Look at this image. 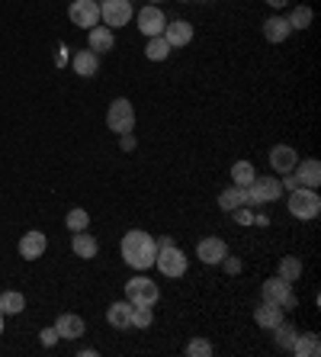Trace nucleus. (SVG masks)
<instances>
[{"label":"nucleus","mask_w":321,"mask_h":357,"mask_svg":"<svg viewBox=\"0 0 321 357\" xmlns=\"http://www.w3.org/2000/svg\"><path fill=\"white\" fill-rule=\"evenodd\" d=\"M123 261L132 271H148L155 267V258H157V241L151 238L148 232H141V229H132V232L123 235Z\"/></svg>","instance_id":"f257e3e1"},{"label":"nucleus","mask_w":321,"mask_h":357,"mask_svg":"<svg viewBox=\"0 0 321 357\" xmlns=\"http://www.w3.org/2000/svg\"><path fill=\"white\" fill-rule=\"evenodd\" d=\"M286 206H289V216L292 219L308 222V219H318L321 197H318V190H312V187H296V190H289Z\"/></svg>","instance_id":"f03ea898"},{"label":"nucleus","mask_w":321,"mask_h":357,"mask_svg":"<svg viewBox=\"0 0 321 357\" xmlns=\"http://www.w3.org/2000/svg\"><path fill=\"white\" fill-rule=\"evenodd\" d=\"M125 299L132 306H155L157 299H161V287L151 277H132V280L125 283Z\"/></svg>","instance_id":"7ed1b4c3"},{"label":"nucleus","mask_w":321,"mask_h":357,"mask_svg":"<svg viewBox=\"0 0 321 357\" xmlns=\"http://www.w3.org/2000/svg\"><path fill=\"white\" fill-rule=\"evenodd\" d=\"M107 126L113 129L116 135L132 132V129H135V107L125 97L113 100V103H109V109H107Z\"/></svg>","instance_id":"20e7f679"},{"label":"nucleus","mask_w":321,"mask_h":357,"mask_svg":"<svg viewBox=\"0 0 321 357\" xmlns=\"http://www.w3.org/2000/svg\"><path fill=\"white\" fill-rule=\"evenodd\" d=\"M260 296H264L267 303H276L283 312L299 306L296 293H292V283H286L283 277H270V280H264V287H260Z\"/></svg>","instance_id":"39448f33"},{"label":"nucleus","mask_w":321,"mask_h":357,"mask_svg":"<svg viewBox=\"0 0 321 357\" xmlns=\"http://www.w3.org/2000/svg\"><path fill=\"white\" fill-rule=\"evenodd\" d=\"M135 17L132 0H100V23L109 29H119Z\"/></svg>","instance_id":"423d86ee"},{"label":"nucleus","mask_w":321,"mask_h":357,"mask_svg":"<svg viewBox=\"0 0 321 357\" xmlns=\"http://www.w3.org/2000/svg\"><path fill=\"white\" fill-rule=\"evenodd\" d=\"M155 267L164 277H183L187 274V267H189V261H187V255H183L177 245H164V248H157Z\"/></svg>","instance_id":"0eeeda50"},{"label":"nucleus","mask_w":321,"mask_h":357,"mask_svg":"<svg viewBox=\"0 0 321 357\" xmlns=\"http://www.w3.org/2000/svg\"><path fill=\"white\" fill-rule=\"evenodd\" d=\"M247 193H251V206H260V203H276V199L283 197V183L276 181V177H254V181H251V187H247Z\"/></svg>","instance_id":"6e6552de"},{"label":"nucleus","mask_w":321,"mask_h":357,"mask_svg":"<svg viewBox=\"0 0 321 357\" xmlns=\"http://www.w3.org/2000/svg\"><path fill=\"white\" fill-rule=\"evenodd\" d=\"M135 23H139L141 36H161L164 33V26H167V17H164V10L157 7V3H145V7L135 13Z\"/></svg>","instance_id":"1a4fd4ad"},{"label":"nucleus","mask_w":321,"mask_h":357,"mask_svg":"<svg viewBox=\"0 0 321 357\" xmlns=\"http://www.w3.org/2000/svg\"><path fill=\"white\" fill-rule=\"evenodd\" d=\"M68 17H71L75 26H81V29H93L100 23V3L97 0H71Z\"/></svg>","instance_id":"9d476101"},{"label":"nucleus","mask_w":321,"mask_h":357,"mask_svg":"<svg viewBox=\"0 0 321 357\" xmlns=\"http://www.w3.org/2000/svg\"><path fill=\"white\" fill-rule=\"evenodd\" d=\"M225 255H228V245H225L222 238H215V235L196 241V258L203 261V264H222Z\"/></svg>","instance_id":"9b49d317"},{"label":"nucleus","mask_w":321,"mask_h":357,"mask_svg":"<svg viewBox=\"0 0 321 357\" xmlns=\"http://www.w3.org/2000/svg\"><path fill=\"white\" fill-rule=\"evenodd\" d=\"M45 248H49V238H45V232H39V229H33V232H26L23 238H19V258L23 261L42 258Z\"/></svg>","instance_id":"f8f14e48"},{"label":"nucleus","mask_w":321,"mask_h":357,"mask_svg":"<svg viewBox=\"0 0 321 357\" xmlns=\"http://www.w3.org/2000/svg\"><path fill=\"white\" fill-rule=\"evenodd\" d=\"M296 165H299V155L292 145H273L270 149V167L276 174H292Z\"/></svg>","instance_id":"ddd939ff"},{"label":"nucleus","mask_w":321,"mask_h":357,"mask_svg":"<svg viewBox=\"0 0 321 357\" xmlns=\"http://www.w3.org/2000/svg\"><path fill=\"white\" fill-rule=\"evenodd\" d=\"M167 39V45L171 49H180V45H189L193 42V26L187 23V20H167L164 33H161Z\"/></svg>","instance_id":"4468645a"},{"label":"nucleus","mask_w":321,"mask_h":357,"mask_svg":"<svg viewBox=\"0 0 321 357\" xmlns=\"http://www.w3.org/2000/svg\"><path fill=\"white\" fill-rule=\"evenodd\" d=\"M296 181H299V187H312V190H318L321 187V165H318V158H305V161H299L296 167Z\"/></svg>","instance_id":"2eb2a0df"},{"label":"nucleus","mask_w":321,"mask_h":357,"mask_svg":"<svg viewBox=\"0 0 321 357\" xmlns=\"http://www.w3.org/2000/svg\"><path fill=\"white\" fill-rule=\"evenodd\" d=\"M84 319L81 316H75V312H65V316H58V322H55V332H58V338H65V341H77L84 335Z\"/></svg>","instance_id":"dca6fc26"},{"label":"nucleus","mask_w":321,"mask_h":357,"mask_svg":"<svg viewBox=\"0 0 321 357\" xmlns=\"http://www.w3.org/2000/svg\"><path fill=\"white\" fill-rule=\"evenodd\" d=\"M87 42H91V52H97V55H103V52H113L116 45V36L109 26H93V29H87Z\"/></svg>","instance_id":"f3484780"},{"label":"nucleus","mask_w":321,"mask_h":357,"mask_svg":"<svg viewBox=\"0 0 321 357\" xmlns=\"http://www.w3.org/2000/svg\"><path fill=\"white\" fill-rule=\"evenodd\" d=\"M289 33H292V29H289V20L280 17V13H273V17L264 20V36H267V42H273V45L286 42Z\"/></svg>","instance_id":"a211bd4d"},{"label":"nucleus","mask_w":321,"mask_h":357,"mask_svg":"<svg viewBox=\"0 0 321 357\" xmlns=\"http://www.w3.org/2000/svg\"><path fill=\"white\" fill-rule=\"evenodd\" d=\"M219 206H222L225 213H235L238 206H251V193H247V187H228V190L219 193Z\"/></svg>","instance_id":"6ab92c4d"},{"label":"nucleus","mask_w":321,"mask_h":357,"mask_svg":"<svg viewBox=\"0 0 321 357\" xmlns=\"http://www.w3.org/2000/svg\"><path fill=\"white\" fill-rule=\"evenodd\" d=\"M71 68H75V75L77 77H97L100 71V55L97 52H77L75 59H71Z\"/></svg>","instance_id":"aec40b11"},{"label":"nucleus","mask_w":321,"mask_h":357,"mask_svg":"<svg viewBox=\"0 0 321 357\" xmlns=\"http://www.w3.org/2000/svg\"><path fill=\"white\" fill-rule=\"evenodd\" d=\"M254 322L260 325V328H267V332H270V328H276V325L283 322V309L276 306V303H260V306L254 309Z\"/></svg>","instance_id":"412c9836"},{"label":"nucleus","mask_w":321,"mask_h":357,"mask_svg":"<svg viewBox=\"0 0 321 357\" xmlns=\"http://www.w3.org/2000/svg\"><path fill=\"white\" fill-rule=\"evenodd\" d=\"M107 322L113 328H129V322H132V303L129 299H116L113 306L107 309Z\"/></svg>","instance_id":"4be33fe9"},{"label":"nucleus","mask_w":321,"mask_h":357,"mask_svg":"<svg viewBox=\"0 0 321 357\" xmlns=\"http://www.w3.org/2000/svg\"><path fill=\"white\" fill-rule=\"evenodd\" d=\"M71 248H75L77 258L91 261V258H97L100 245H97V238H93V235L87 232V229H84V232H75V238H71Z\"/></svg>","instance_id":"5701e85b"},{"label":"nucleus","mask_w":321,"mask_h":357,"mask_svg":"<svg viewBox=\"0 0 321 357\" xmlns=\"http://www.w3.org/2000/svg\"><path fill=\"white\" fill-rule=\"evenodd\" d=\"M292 354H296V357H318V354H321L318 335H315V332L296 335V341H292Z\"/></svg>","instance_id":"b1692460"},{"label":"nucleus","mask_w":321,"mask_h":357,"mask_svg":"<svg viewBox=\"0 0 321 357\" xmlns=\"http://www.w3.org/2000/svg\"><path fill=\"white\" fill-rule=\"evenodd\" d=\"M26 309V296L17 290H7V293H0V312L3 316H19Z\"/></svg>","instance_id":"393cba45"},{"label":"nucleus","mask_w":321,"mask_h":357,"mask_svg":"<svg viewBox=\"0 0 321 357\" xmlns=\"http://www.w3.org/2000/svg\"><path fill=\"white\" fill-rule=\"evenodd\" d=\"M273 332V341H276V348H283V351H292V341H296V335H299V328L296 325H289L286 319H283L276 328H270Z\"/></svg>","instance_id":"a878e982"},{"label":"nucleus","mask_w":321,"mask_h":357,"mask_svg":"<svg viewBox=\"0 0 321 357\" xmlns=\"http://www.w3.org/2000/svg\"><path fill=\"white\" fill-rule=\"evenodd\" d=\"M171 45H167L164 36H151L148 45H145V55H148V61H167L171 59Z\"/></svg>","instance_id":"bb28decb"},{"label":"nucleus","mask_w":321,"mask_h":357,"mask_svg":"<svg viewBox=\"0 0 321 357\" xmlns=\"http://www.w3.org/2000/svg\"><path fill=\"white\" fill-rule=\"evenodd\" d=\"M254 177H257V171L251 161H235V165H231V181H235V187H251Z\"/></svg>","instance_id":"cd10ccee"},{"label":"nucleus","mask_w":321,"mask_h":357,"mask_svg":"<svg viewBox=\"0 0 321 357\" xmlns=\"http://www.w3.org/2000/svg\"><path fill=\"white\" fill-rule=\"evenodd\" d=\"M276 277H283L286 283H296L299 277H302V261L292 258V255H289V258H283L280 267H276Z\"/></svg>","instance_id":"c85d7f7f"},{"label":"nucleus","mask_w":321,"mask_h":357,"mask_svg":"<svg viewBox=\"0 0 321 357\" xmlns=\"http://www.w3.org/2000/svg\"><path fill=\"white\" fill-rule=\"evenodd\" d=\"M151 322H155V306H132L129 328H151Z\"/></svg>","instance_id":"c756f323"},{"label":"nucleus","mask_w":321,"mask_h":357,"mask_svg":"<svg viewBox=\"0 0 321 357\" xmlns=\"http://www.w3.org/2000/svg\"><path fill=\"white\" fill-rule=\"evenodd\" d=\"M289 29H308L312 26V7H292L289 13Z\"/></svg>","instance_id":"7c9ffc66"},{"label":"nucleus","mask_w":321,"mask_h":357,"mask_svg":"<svg viewBox=\"0 0 321 357\" xmlns=\"http://www.w3.org/2000/svg\"><path fill=\"white\" fill-rule=\"evenodd\" d=\"M65 225L71 229V232H84V229L91 225V213H87V209H71V213L65 216Z\"/></svg>","instance_id":"2f4dec72"},{"label":"nucleus","mask_w":321,"mask_h":357,"mask_svg":"<svg viewBox=\"0 0 321 357\" xmlns=\"http://www.w3.org/2000/svg\"><path fill=\"white\" fill-rule=\"evenodd\" d=\"M187 354L189 357H209V354H212V344H209L206 338H193L187 344Z\"/></svg>","instance_id":"473e14b6"},{"label":"nucleus","mask_w":321,"mask_h":357,"mask_svg":"<svg viewBox=\"0 0 321 357\" xmlns=\"http://www.w3.org/2000/svg\"><path fill=\"white\" fill-rule=\"evenodd\" d=\"M235 222H238V225H251V222H254V209H251V206H238V209H235Z\"/></svg>","instance_id":"72a5a7b5"},{"label":"nucleus","mask_w":321,"mask_h":357,"mask_svg":"<svg viewBox=\"0 0 321 357\" xmlns=\"http://www.w3.org/2000/svg\"><path fill=\"white\" fill-rule=\"evenodd\" d=\"M39 341L45 344V348H55L58 341H61V338H58V332H55V325H52V328H42V332H39Z\"/></svg>","instance_id":"f704fd0d"},{"label":"nucleus","mask_w":321,"mask_h":357,"mask_svg":"<svg viewBox=\"0 0 321 357\" xmlns=\"http://www.w3.org/2000/svg\"><path fill=\"white\" fill-rule=\"evenodd\" d=\"M222 264L228 267V274H238V271H241V261H238V258H228V255L222 258Z\"/></svg>","instance_id":"c9c22d12"},{"label":"nucleus","mask_w":321,"mask_h":357,"mask_svg":"<svg viewBox=\"0 0 321 357\" xmlns=\"http://www.w3.org/2000/svg\"><path fill=\"white\" fill-rule=\"evenodd\" d=\"M119 145H123L125 151H132L135 149V139H132V132H125V135H119Z\"/></svg>","instance_id":"e433bc0d"},{"label":"nucleus","mask_w":321,"mask_h":357,"mask_svg":"<svg viewBox=\"0 0 321 357\" xmlns=\"http://www.w3.org/2000/svg\"><path fill=\"white\" fill-rule=\"evenodd\" d=\"M283 177H286V181H280V183H283V190H296V187H299L296 177H289V174H283Z\"/></svg>","instance_id":"4c0bfd02"},{"label":"nucleus","mask_w":321,"mask_h":357,"mask_svg":"<svg viewBox=\"0 0 321 357\" xmlns=\"http://www.w3.org/2000/svg\"><path fill=\"white\" fill-rule=\"evenodd\" d=\"M273 10H283V7H289V0H267Z\"/></svg>","instance_id":"58836bf2"},{"label":"nucleus","mask_w":321,"mask_h":357,"mask_svg":"<svg viewBox=\"0 0 321 357\" xmlns=\"http://www.w3.org/2000/svg\"><path fill=\"white\" fill-rule=\"evenodd\" d=\"M0 335H3V312H0Z\"/></svg>","instance_id":"ea45409f"},{"label":"nucleus","mask_w":321,"mask_h":357,"mask_svg":"<svg viewBox=\"0 0 321 357\" xmlns=\"http://www.w3.org/2000/svg\"><path fill=\"white\" fill-rule=\"evenodd\" d=\"M151 3H161V0H151Z\"/></svg>","instance_id":"a19ab883"},{"label":"nucleus","mask_w":321,"mask_h":357,"mask_svg":"<svg viewBox=\"0 0 321 357\" xmlns=\"http://www.w3.org/2000/svg\"><path fill=\"white\" fill-rule=\"evenodd\" d=\"M180 3H187V0H180Z\"/></svg>","instance_id":"79ce46f5"}]
</instances>
